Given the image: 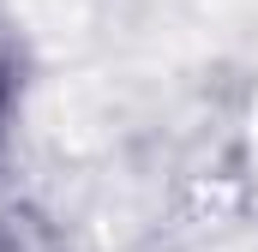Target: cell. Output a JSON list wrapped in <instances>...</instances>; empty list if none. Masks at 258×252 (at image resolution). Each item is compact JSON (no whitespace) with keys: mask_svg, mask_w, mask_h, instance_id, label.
Wrapping results in <instances>:
<instances>
[{"mask_svg":"<svg viewBox=\"0 0 258 252\" xmlns=\"http://www.w3.org/2000/svg\"><path fill=\"white\" fill-rule=\"evenodd\" d=\"M12 102H18V72H12L6 48H0V132H6V120H12Z\"/></svg>","mask_w":258,"mask_h":252,"instance_id":"obj_1","label":"cell"}]
</instances>
